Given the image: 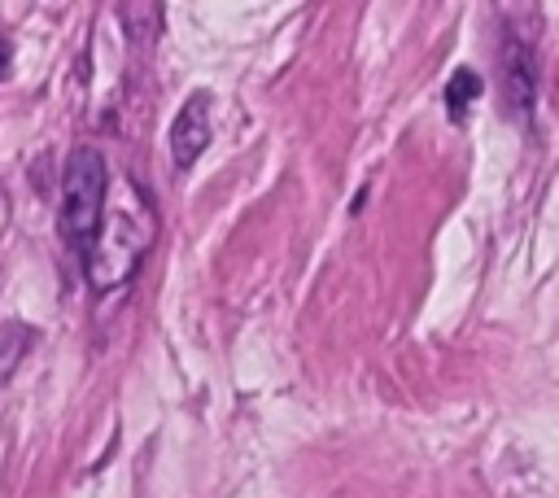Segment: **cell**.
I'll return each mask as SVG.
<instances>
[{
  "mask_svg": "<svg viewBox=\"0 0 559 498\" xmlns=\"http://www.w3.org/2000/svg\"><path fill=\"white\" fill-rule=\"evenodd\" d=\"M22 345H26V336H22V328H4L0 332V380L9 376V367L17 363V354H22Z\"/></svg>",
  "mask_w": 559,
  "mask_h": 498,
  "instance_id": "5b68a950",
  "label": "cell"
},
{
  "mask_svg": "<svg viewBox=\"0 0 559 498\" xmlns=\"http://www.w3.org/2000/svg\"><path fill=\"white\" fill-rule=\"evenodd\" d=\"M476 92H480V79H476L472 70H459V74L450 79V87H445V105H450V114H463V109L476 100Z\"/></svg>",
  "mask_w": 559,
  "mask_h": 498,
  "instance_id": "277c9868",
  "label": "cell"
},
{
  "mask_svg": "<svg viewBox=\"0 0 559 498\" xmlns=\"http://www.w3.org/2000/svg\"><path fill=\"white\" fill-rule=\"evenodd\" d=\"M144 245H148V232L131 214L105 218V227H96L87 240V280L96 288H118L140 266Z\"/></svg>",
  "mask_w": 559,
  "mask_h": 498,
  "instance_id": "7a4b0ae2",
  "label": "cell"
},
{
  "mask_svg": "<svg viewBox=\"0 0 559 498\" xmlns=\"http://www.w3.org/2000/svg\"><path fill=\"white\" fill-rule=\"evenodd\" d=\"M205 144H210V92H192L188 105L175 114V127H170L175 166H192Z\"/></svg>",
  "mask_w": 559,
  "mask_h": 498,
  "instance_id": "3957f363",
  "label": "cell"
},
{
  "mask_svg": "<svg viewBox=\"0 0 559 498\" xmlns=\"http://www.w3.org/2000/svg\"><path fill=\"white\" fill-rule=\"evenodd\" d=\"M105 210V162L96 149H74L61 179V236L74 249H87Z\"/></svg>",
  "mask_w": 559,
  "mask_h": 498,
  "instance_id": "6da1fadb",
  "label": "cell"
}]
</instances>
